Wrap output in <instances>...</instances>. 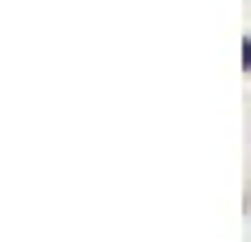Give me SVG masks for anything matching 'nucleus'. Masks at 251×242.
<instances>
[{
  "instance_id": "obj_1",
  "label": "nucleus",
  "mask_w": 251,
  "mask_h": 242,
  "mask_svg": "<svg viewBox=\"0 0 251 242\" xmlns=\"http://www.w3.org/2000/svg\"><path fill=\"white\" fill-rule=\"evenodd\" d=\"M247 68H251V45H247Z\"/></svg>"
}]
</instances>
